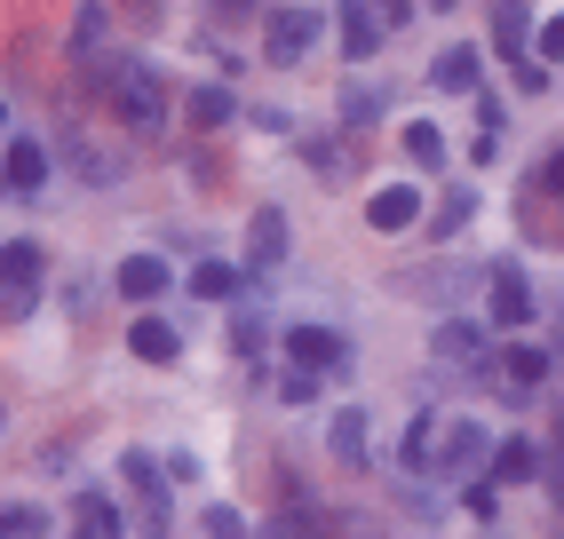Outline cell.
I'll use <instances>...</instances> for the list:
<instances>
[{
  "mask_svg": "<svg viewBox=\"0 0 564 539\" xmlns=\"http://www.w3.org/2000/svg\"><path fill=\"white\" fill-rule=\"evenodd\" d=\"M231 341H239V358L254 365V358H262V318H254V310H239V326H231Z\"/></svg>",
  "mask_w": 564,
  "mask_h": 539,
  "instance_id": "obj_31",
  "label": "cell"
},
{
  "mask_svg": "<svg viewBox=\"0 0 564 539\" xmlns=\"http://www.w3.org/2000/svg\"><path fill=\"white\" fill-rule=\"evenodd\" d=\"M279 397H286V405L318 397V373H311V365H286V373H279Z\"/></svg>",
  "mask_w": 564,
  "mask_h": 539,
  "instance_id": "obj_28",
  "label": "cell"
},
{
  "mask_svg": "<svg viewBox=\"0 0 564 539\" xmlns=\"http://www.w3.org/2000/svg\"><path fill=\"white\" fill-rule=\"evenodd\" d=\"M88 72H96V88H104V103H120V120L128 128H143V135H160L167 128V88H160V72L152 64H135V56H88Z\"/></svg>",
  "mask_w": 564,
  "mask_h": 539,
  "instance_id": "obj_1",
  "label": "cell"
},
{
  "mask_svg": "<svg viewBox=\"0 0 564 539\" xmlns=\"http://www.w3.org/2000/svg\"><path fill=\"white\" fill-rule=\"evenodd\" d=\"M120 476H128L143 499H152V508H143V524L160 531V524H167V484H160V460H152V452H128V460H120Z\"/></svg>",
  "mask_w": 564,
  "mask_h": 539,
  "instance_id": "obj_10",
  "label": "cell"
},
{
  "mask_svg": "<svg viewBox=\"0 0 564 539\" xmlns=\"http://www.w3.org/2000/svg\"><path fill=\"white\" fill-rule=\"evenodd\" d=\"M366 222L398 239V230H413V222H422V190H413V183H390V190H373V199H366Z\"/></svg>",
  "mask_w": 564,
  "mask_h": 539,
  "instance_id": "obj_7",
  "label": "cell"
},
{
  "mask_svg": "<svg viewBox=\"0 0 564 539\" xmlns=\"http://www.w3.org/2000/svg\"><path fill=\"white\" fill-rule=\"evenodd\" d=\"M430 80L454 88V96H477V88H485V56H477V48H445V56L430 64Z\"/></svg>",
  "mask_w": 564,
  "mask_h": 539,
  "instance_id": "obj_14",
  "label": "cell"
},
{
  "mask_svg": "<svg viewBox=\"0 0 564 539\" xmlns=\"http://www.w3.org/2000/svg\"><path fill=\"white\" fill-rule=\"evenodd\" d=\"M430 9H454V0H430Z\"/></svg>",
  "mask_w": 564,
  "mask_h": 539,
  "instance_id": "obj_36",
  "label": "cell"
},
{
  "mask_svg": "<svg viewBox=\"0 0 564 539\" xmlns=\"http://www.w3.org/2000/svg\"><path fill=\"white\" fill-rule=\"evenodd\" d=\"M541 469H549V499L564 508V413H556V437H549V452H541Z\"/></svg>",
  "mask_w": 564,
  "mask_h": 539,
  "instance_id": "obj_27",
  "label": "cell"
},
{
  "mask_svg": "<svg viewBox=\"0 0 564 539\" xmlns=\"http://www.w3.org/2000/svg\"><path fill=\"white\" fill-rule=\"evenodd\" d=\"M343 48H350L358 64H366L373 48H382V16H373L366 0H343Z\"/></svg>",
  "mask_w": 564,
  "mask_h": 539,
  "instance_id": "obj_17",
  "label": "cell"
},
{
  "mask_svg": "<svg viewBox=\"0 0 564 539\" xmlns=\"http://www.w3.org/2000/svg\"><path fill=\"white\" fill-rule=\"evenodd\" d=\"M0 531H48V516L32 508V499H9V508H0Z\"/></svg>",
  "mask_w": 564,
  "mask_h": 539,
  "instance_id": "obj_30",
  "label": "cell"
},
{
  "mask_svg": "<svg viewBox=\"0 0 564 539\" xmlns=\"http://www.w3.org/2000/svg\"><path fill=\"white\" fill-rule=\"evenodd\" d=\"M405 160H413V167H437V160H445V135H437L430 120H413V128H405Z\"/></svg>",
  "mask_w": 564,
  "mask_h": 539,
  "instance_id": "obj_25",
  "label": "cell"
},
{
  "mask_svg": "<svg viewBox=\"0 0 564 539\" xmlns=\"http://www.w3.org/2000/svg\"><path fill=\"white\" fill-rule=\"evenodd\" d=\"M549 358H564V318H556V350H549Z\"/></svg>",
  "mask_w": 564,
  "mask_h": 539,
  "instance_id": "obj_35",
  "label": "cell"
},
{
  "mask_svg": "<svg viewBox=\"0 0 564 539\" xmlns=\"http://www.w3.org/2000/svg\"><path fill=\"white\" fill-rule=\"evenodd\" d=\"M494 56H533V9L524 0H494Z\"/></svg>",
  "mask_w": 564,
  "mask_h": 539,
  "instance_id": "obj_8",
  "label": "cell"
},
{
  "mask_svg": "<svg viewBox=\"0 0 564 539\" xmlns=\"http://www.w3.org/2000/svg\"><path fill=\"white\" fill-rule=\"evenodd\" d=\"M494 358H501V350H494L469 318H445V326H437V365H445V373H477V381H485V373H494Z\"/></svg>",
  "mask_w": 564,
  "mask_h": 539,
  "instance_id": "obj_3",
  "label": "cell"
},
{
  "mask_svg": "<svg viewBox=\"0 0 564 539\" xmlns=\"http://www.w3.org/2000/svg\"><path fill=\"white\" fill-rule=\"evenodd\" d=\"M524 476H541V444H533V437L494 444V469H485V484H524Z\"/></svg>",
  "mask_w": 564,
  "mask_h": 539,
  "instance_id": "obj_13",
  "label": "cell"
},
{
  "mask_svg": "<svg viewBox=\"0 0 564 539\" xmlns=\"http://www.w3.org/2000/svg\"><path fill=\"white\" fill-rule=\"evenodd\" d=\"M72 531H120V508H111V499L104 492H80V499H72Z\"/></svg>",
  "mask_w": 564,
  "mask_h": 539,
  "instance_id": "obj_22",
  "label": "cell"
},
{
  "mask_svg": "<svg viewBox=\"0 0 564 539\" xmlns=\"http://www.w3.org/2000/svg\"><path fill=\"white\" fill-rule=\"evenodd\" d=\"M0 175H9V190H41V183H48V143L17 135V143H9V160H0Z\"/></svg>",
  "mask_w": 564,
  "mask_h": 539,
  "instance_id": "obj_11",
  "label": "cell"
},
{
  "mask_svg": "<svg viewBox=\"0 0 564 539\" xmlns=\"http://www.w3.org/2000/svg\"><path fill=\"white\" fill-rule=\"evenodd\" d=\"M41 286V246H0V294H32Z\"/></svg>",
  "mask_w": 564,
  "mask_h": 539,
  "instance_id": "obj_19",
  "label": "cell"
},
{
  "mask_svg": "<svg viewBox=\"0 0 564 539\" xmlns=\"http://www.w3.org/2000/svg\"><path fill=\"white\" fill-rule=\"evenodd\" d=\"M104 32H111V16H104L96 0H88V9L72 16V56H80V64H88V56H104Z\"/></svg>",
  "mask_w": 564,
  "mask_h": 539,
  "instance_id": "obj_23",
  "label": "cell"
},
{
  "mask_svg": "<svg viewBox=\"0 0 564 539\" xmlns=\"http://www.w3.org/2000/svg\"><path fill=\"white\" fill-rule=\"evenodd\" d=\"M192 120H199V128H231V120H239V96H231V88H199V96H192Z\"/></svg>",
  "mask_w": 564,
  "mask_h": 539,
  "instance_id": "obj_24",
  "label": "cell"
},
{
  "mask_svg": "<svg viewBox=\"0 0 564 539\" xmlns=\"http://www.w3.org/2000/svg\"><path fill=\"white\" fill-rule=\"evenodd\" d=\"M501 358H509V365H501V373H509V389H541V373H549V350L517 341V350H501Z\"/></svg>",
  "mask_w": 564,
  "mask_h": 539,
  "instance_id": "obj_21",
  "label": "cell"
},
{
  "mask_svg": "<svg viewBox=\"0 0 564 539\" xmlns=\"http://www.w3.org/2000/svg\"><path fill=\"white\" fill-rule=\"evenodd\" d=\"M318 41V9H271V24H262V56L271 64H303Z\"/></svg>",
  "mask_w": 564,
  "mask_h": 539,
  "instance_id": "obj_4",
  "label": "cell"
},
{
  "mask_svg": "<svg viewBox=\"0 0 564 539\" xmlns=\"http://www.w3.org/2000/svg\"><path fill=\"white\" fill-rule=\"evenodd\" d=\"M549 56H564V16H549V24H541V64H549Z\"/></svg>",
  "mask_w": 564,
  "mask_h": 539,
  "instance_id": "obj_33",
  "label": "cell"
},
{
  "mask_svg": "<svg viewBox=\"0 0 564 539\" xmlns=\"http://www.w3.org/2000/svg\"><path fill=\"white\" fill-rule=\"evenodd\" d=\"M485 452V429L462 413H422L405 429V476H437V469H469Z\"/></svg>",
  "mask_w": 564,
  "mask_h": 539,
  "instance_id": "obj_2",
  "label": "cell"
},
{
  "mask_svg": "<svg viewBox=\"0 0 564 539\" xmlns=\"http://www.w3.org/2000/svg\"><path fill=\"white\" fill-rule=\"evenodd\" d=\"M128 350H135L143 365H175V350H183V333H175L167 318H135V326H128Z\"/></svg>",
  "mask_w": 564,
  "mask_h": 539,
  "instance_id": "obj_12",
  "label": "cell"
},
{
  "mask_svg": "<svg viewBox=\"0 0 564 539\" xmlns=\"http://www.w3.org/2000/svg\"><path fill=\"white\" fill-rule=\"evenodd\" d=\"M167 286H175V278H167L160 254H128V262H120V294H128V301H160Z\"/></svg>",
  "mask_w": 564,
  "mask_h": 539,
  "instance_id": "obj_15",
  "label": "cell"
},
{
  "mask_svg": "<svg viewBox=\"0 0 564 539\" xmlns=\"http://www.w3.org/2000/svg\"><path fill=\"white\" fill-rule=\"evenodd\" d=\"M485 310H494V326H533V286H524L517 262L485 270Z\"/></svg>",
  "mask_w": 564,
  "mask_h": 539,
  "instance_id": "obj_5",
  "label": "cell"
},
{
  "mask_svg": "<svg viewBox=\"0 0 564 539\" xmlns=\"http://www.w3.org/2000/svg\"><path fill=\"white\" fill-rule=\"evenodd\" d=\"M279 254H286V215H279V207H262V215H254V230H247V278L279 270Z\"/></svg>",
  "mask_w": 564,
  "mask_h": 539,
  "instance_id": "obj_9",
  "label": "cell"
},
{
  "mask_svg": "<svg viewBox=\"0 0 564 539\" xmlns=\"http://www.w3.org/2000/svg\"><path fill=\"white\" fill-rule=\"evenodd\" d=\"M350 358V341L334 326H286V365H311V373H334Z\"/></svg>",
  "mask_w": 564,
  "mask_h": 539,
  "instance_id": "obj_6",
  "label": "cell"
},
{
  "mask_svg": "<svg viewBox=\"0 0 564 539\" xmlns=\"http://www.w3.org/2000/svg\"><path fill=\"white\" fill-rule=\"evenodd\" d=\"M469 222H477V190L454 183V190L437 199V215H430V239H454V230H469Z\"/></svg>",
  "mask_w": 564,
  "mask_h": 539,
  "instance_id": "obj_18",
  "label": "cell"
},
{
  "mask_svg": "<svg viewBox=\"0 0 564 539\" xmlns=\"http://www.w3.org/2000/svg\"><path fill=\"white\" fill-rule=\"evenodd\" d=\"M533 190H549V199H564V143L541 160V175H533Z\"/></svg>",
  "mask_w": 564,
  "mask_h": 539,
  "instance_id": "obj_32",
  "label": "cell"
},
{
  "mask_svg": "<svg viewBox=\"0 0 564 539\" xmlns=\"http://www.w3.org/2000/svg\"><path fill=\"white\" fill-rule=\"evenodd\" d=\"M254 9V0H215V16H247Z\"/></svg>",
  "mask_w": 564,
  "mask_h": 539,
  "instance_id": "obj_34",
  "label": "cell"
},
{
  "mask_svg": "<svg viewBox=\"0 0 564 539\" xmlns=\"http://www.w3.org/2000/svg\"><path fill=\"white\" fill-rule=\"evenodd\" d=\"M0 183H9V175H0Z\"/></svg>",
  "mask_w": 564,
  "mask_h": 539,
  "instance_id": "obj_37",
  "label": "cell"
},
{
  "mask_svg": "<svg viewBox=\"0 0 564 539\" xmlns=\"http://www.w3.org/2000/svg\"><path fill=\"white\" fill-rule=\"evenodd\" d=\"M326 444H334V460H350V469H358V460H366V413L343 405V413H334V429H326Z\"/></svg>",
  "mask_w": 564,
  "mask_h": 539,
  "instance_id": "obj_20",
  "label": "cell"
},
{
  "mask_svg": "<svg viewBox=\"0 0 564 539\" xmlns=\"http://www.w3.org/2000/svg\"><path fill=\"white\" fill-rule=\"evenodd\" d=\"M192 294L199 301H247V270L239 262H199L192 270Z\"/></svg>",
  "mask_w": 564,
  "mask_h": 539,
  "instance_id": "obj_16",
  "label": "cell"
},
{
  "mask_svg": "<svg viewBox=\"0 0 564 539\" xmlns=\"http://www.w3.org/2000/svg\"><path fill=\"white\" fill-rule=\"evenodd\" d=\"M382 120V88H343V128H373Z\"/></svg>",
  "mask_w": 564,
  "mask_h": 539,
  "instance_id": "obj_26",
  "label": "cell"
},
{
  "mask_svg": "<svg viewBox=\"0 0 564 539\" xmlns=\"http://www.w3.org/2000/svg\"><path fill=\"white\" fill-rule=\"evenodd\" d=\"M509 72H517V96H549V64L541 56H517Z\"/></svg>",
  "mask_w": 564,
  "mask_h": 539,
  "instance_id": "obj_29",
  "label": "cell"
}]
</instances>
